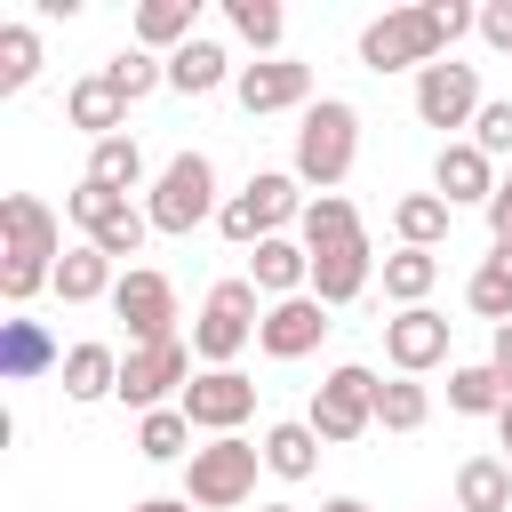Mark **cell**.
<instances>
[{
  "mask_svg": "<svg viewBox=\"0 0 512 512\" xmlns=\"http://www.w3.org/2000/svg\"><path fill=\"white\" fill-rule=\"evenodd\" d=\"M88 184H104V192H136L144 184V144L136 136H104V144H88Z\"/></svg>",
  "mask_w": 512,
  "mask_h": 512,
  "instance_id": "cell-31",
  "label": "cell"
},
{
  "mask_svg": "<svg viewBox=\"0 0 512 512\" xmlns=\"http://www.w3.org/2000/svg\"><path fill=\"white\" fill-rule=\"evenodd\" d=\"M296 240H304V256H312V296H320L328 312L352 304V296L376 280V264H384V256L368 248V224H360V208H352L344 192H312Z\"/></svg>",
  "mask_w": 512,
  "mask_h": 512,
  "instance_id": "cell-1",
  "label": "cell"
},
{
  "mask_svg": "<svg viewBox=\"0 0 512 512\" xmlns=\"http://www.w3.org/2000/svg\"><path fill=\"white\" fill-rule=\"evenodd\" d=\"M56 264H64L56 208L32 192H8L0 200V296H8V312H24L40 288H56Z\"/></svg>",
  "mask_w": 512,
  "mask_h": 512,
  "instance_id": "cell-3",
  "label": "cell"
},
{
  "mask_svg": "<svg viewBox=\"0 0 512 512\" xmlns=\"http://www.w3.org/2000/svg\"><path fill=\"white\" fill-rule=\"evenodd\" d=\"M464 32H480V8H464V0L384 8L376 24H360V64H368V72H424V64H440Z\"/></svg>",
  "mask_w": 512,
  "mask_h": 512,
  "instance_id": "cell-2",
  "label": "cell"
},
{
  "mask_svg": "<svg viewBox=\"0 0 512 512\" xmlns=\"http://www.w3.org/2000/svg\"><path fill=\"white\" fill-rule=\"evenodd\" d=\"M488 360H496V368H504V376H512V320H504V328H496V336H488Z\"/></svg>",
  "mask_w": 512,
  "mask_h": 512,
  "instance_id": "cell-41",
  "label": "cell"
},
{
  "mask_svg": "<svg viewBox=\"0 0 512 512\" xmlns=\"http://www.w3.org/2000/svg\"><path fill=\"white\" fill-rule=\"evenodd\" d=\"M112 312L128 320V344H168L176 336V280L152 264H128L112 288Z\"/></svg>",
  "mask_w": 512,
  "mask_h": 512,
  "instance_id": "cell-13",
  "label": "cell"
},
{
  "mask_svg": "<svg viewBox=\"0 0 512 512\" xmlns=\"http://www.w3.org/2000/svg\"><path fill=\"white\" fill-rule=\"evenodd\" d=\"M448 408L456 416H504L512 408V376L496 360H464V368H448Z\"/></svg>",
  "mask_w": 512,
  "mask_h": 512,
  "instance_id": "cell-22",
  "label": "cell"
},
{
  "mask_svg": "<svg viewBox=\"0 0 512 512\" xmlns=\"http://www.w3.org/2000/svg\"><path fill=\"white\" fill-rule=\"evenodd\" d=\"M480 40H488L496 56H512V0H488V8H480Z\"/></svg>",
  "mask_w": 512,
  "mask_h": 512,
  "instance_id": "cell-39",
  "label": "cell"
},
{
  "mask_svg": "<svg viewBox=\"0 0 512 512\" xmlns=\"http://www.w3.org/2000/svg\"><path fill=\"white\" fill-rule=\"evenodd\" d=\"M128 512H200L192 496H144V504H128Z\"/></svg>",
  "mask_w": 512,
  "mask_h": 512,
  "instance_id": "cell-42",
  "label": "cell"
},
{
  "mask_svg": "<svg viewBox=\"0 0 512 512\" xmlns=\"http://www.w3.org/2000/svg\"><path fill=\"white\" fill-rule=\"evenodd\" d=\"M56 376H64V400H80V408L88 400H112L120 392V352L112 344H72Z\"/></svg>",
  "mask_w": 512,
  "mask_h": 512,
  "instance_id": "cell-24",
  "label": "cell"
},
{
  "mask_svg": "<svg viewBox=\"0 0 512 512\" xmlns=\"http://www.w3.org/2000/svg\"><path fill=\"white\" fill-rule=\"evenodd\" d=\"M176 408L192 416V432L224 440V432H240V424L256 416V384H248L240 368H200V376L184 384V400H176Z\"/></svg>",
  "mask_w": 512,
  "mask_h": 512,
  "instance_id": "cell-14",
  "label": "cell"
},
{
  "mask_svg": "<svg viewBox=\"0 0 512 512\" xmlns=\"http://www.w3.org/2000/svg\"><path fill=\"white\" fill-rule=\"evenodd\" d=\"M496 184H504V176H496V160H488L472 136H464V144H456V136L440 144V160H432V192H440L448 208H488Z\"/></svg>",
  "mask_w": 512,
  "mask_h": 512,
  "instance_id": "cell-18",
  "label": "cell"
},
{
  "mask_svg": "<svg viewBox=\"0 0 512 512\" xmlns=\"http://www.w3.org/2000/svg\"><path fill=\"white\" fill-rule=\"evenodd\" d=\"M448 512H456V504H448Z\"/></svg>",
  "mask_w": 512,
  "mask_h": 512,
  "instance_id": "cell-46",
  "label": "cell"
},
{
  "mask_svg": "<svg viewBox=\"0 0 512 512\" xmlns=\"http://www.w3.org/2000/svg\"><path fill=\"white\" fill-rule=\"evenodd\" d=\"M376 272H384V296H392L400 312H416V304L440 288V248H392Z\"/></svg>",
  "mask_w": 512,
  "mask_h": 512,
  "instance_id": "cell-26",
  "label": "cell"
},
{
  "mask_svg": "<svg viewBox=\"0 0 512 512\" xmlns=\"http://www.w3.org/2000/svg\"><path fill=\"white\" fill-rule=\"evenodd\" d=\"M184 384H192V344H184V336H168V344H128L112 400H128L136 416H152V408H176Z\"/></svg>",
  "mask_w": 512,
  "mask_h": 512,
  "instance_id": "cell-10",
  "label": "cell"
},
{
  "mask_svg": "<svg viewBox=\"0 0 512 512\" xmlns=\"http://www.w3.org/2000/svg\"><path fill=\"white\" fill-rule=\"evenodd\" d=\"M464 304H472L488 328H504V320H512V240H496V248L480 256V272L464 280Z\"/></svg>",
  "mask_w": 512,
  "mask_h": 512,
  "instance_id": "cell-29",
  "label": "cell"
},
{
  "mask_svg": "<svg viewBox=\"0 0 512 512\" xmlns=\"http://www.w3.org/2000/svg\"><path fill=\"white\" fill-rule=\"evenodd\" d=\"M248 280H256V296L264 304H288V296H304L312 288V256H304V240H256L248 248Z\"/></svg>",
  "mask_w": 512,
  "mask_h": 512,
  "instance_id": "cell-19",
  "label": "cell"
},
{
  "mask_svg": "<svg viewBox=\"0 0 512 512\" xmlns=\"http://www.w3.org/2000/svg\"><path fill=\"white\" fill-rule=\"evenodd\" d=\"M448 312H432V304H416V312H392L384 320V360H392V376H424V368H440L448 360Z\"/></svg>",
  "mask_w": 512,
  "mask_h": 512,
  "instance_id": "cell-17",
  "label": "cell"
},
{
  "mask_svg": "<svg viewBox=\"0 0 512 512\" xmlns=\"http://www.w3.org/2000/svg\"><path fill=\"white\" fill-rule=\"evenodd\" d=\"M448 200L440 192H408V200H392V232H400V248H440L448 240Z\"/></svg>",
  "mask_w": 512,
  "mask_h": 512,
  "instance_id": "cell-32",
  "label": "cell"
},
{
  "mask_svg": "<svg viewBox=\"0 0 512 512\" xmlns=\"http://www.w3.org/2000/svg\"><path fill=\"white\" fill-rule=\"evenodd\" d=\"M256 464H264V448L240 440V432H224V440L192 448V464H184V496H192L200 512H232V504L256 496Z\"/></svg>",
  "mask_w": 512,
  "mask_h": 512,
  "instance_id": "cell-8",
  "label": "cell"
},
{
  "mask_svg": "<svg viewBox=\"0 0 512 512\" xmlns=\"http://www.w3.org/2000/svg\"><path fill=\"white\" fill-rule=\"evenodd\" d=\"M264 472H280V480H312L320 472V432L296 416V424H264Z\"/></svg>",
  "mask_w": 512,
  "mask_h": 512,
  "instance_id": "cell-27",
  "label": "cell"
},
{
  "mask_svg": "<svg viewBox=\"0 0 512 512\" xmlns=\"http://www.w3.org/2000/svg\"><path fill=\"white\" fill-rule=\"evenodd\" d=\"M144 216H152V232H168V240H184L192 224L224 216V200H216V160H208V152H176V160L160 168Z\"/></svg>",
  "mask_w": 512,
  "mask_h": 512,
  "instance_id": "cell-7",
  "label": "cell"
},
{
  "mask_svg": "<svg viewBox=\"0 0 512 512\" xmlns=\"http://www.w3.org/2000/svg\"><path fill=\"white\" fill-rule=\"evenodd\" d=\"M424 416H432V392H424L416 376L376 384V424H384V432H424Z\"/></svg>",
  "mask_w": 512,
  "mask_h": 512,
  "instance_id": "cell-35",
  "label": "cell"
},
{
  "mask_svg": "<svg viewBox=\"0 0 512 512\" xmlns=\"http://www.w3.org/2000/svg\"><path fill=\"white\" fill-rule=\"evenodd\" d=\"M40 80V32L32 24H0V88H32Z\"/></svg>",
  "mask_w": 512,
  "mask_h": 512,
  "instance_id": "cell-36",
  "label": "cell"
},
{
  "mask_svg": "<svg viewBox=\"0 0 512 512\" xmlns=\"http://www.w3.org/2000/svg\"><path fill=\"white\" fill-rule=\"evenodd\" d=\"M496 440H504V464H512V408L496 416Z\"/></svg>",
  "mask_w": 512,
  "mask_h": 512,
  "instance_id": "cell-44",
  "label": "cell"
},
{
  "mask_svg": "<svg viewBox=\"0 0 512 512\" xmlns=\"http://www.w3.org/2000/svg\"><path fill=\"white\" fill-rule=\"evenodd\" d=\"M224 80H240V72H232V56H224L208 32H200V40H184V48L168 56V88H176V96H216Z\"/></svg>",
  "mask_w": 512,
  "mask_h": 512,
  "instance_id": "cell-23",
  "label": "cell"
},
{
  "mask_svg": "<svg viewBox=\"0 0 512 512\" xmlns=\"http://www.w3.org/2000/svg\"><path fill=\"white\" fill-rule=\"evenodd\" d=\"M480 104H488V96H480V72H472V64L440 56V64L416 72V120H424V128H440V136H448V128H472Z\"/></svg>",
  "mask_w": 512,
  "mask_h": 512,
  "instance_id": "cell-12",
  "label": "cell"
},
{
  "mask_svg": "<svg viewBox=\"0 0 512 512\" xmlns=\"http://www.w3.org/2000/svg\"><path fill=\"white\" fill-rule=\"evenodd\" d=\"M488 232H496V240H512V176H504V184H496V200H488Z\"/></svg>",
  "mask_w": 512,
  "mask_h": 512,
  "instance_id": "cell-40",
  "label": "cell"
},
{
  "mask_svg": "<svg viewBox=\"0 0 512 512\" xmlns=\"http://www.w3.org/2000/svg\"><path fill=\"white\" fill-rule=\"evenodd\" d=\"M104 80H112V88L136 104V96H152V88L168 80V56H152V48H120V56L104 64Z\"/></svg>",
  "mask_w": 512,
  "mask_h": 512,
  "instance_id": "cell-37",
  "label": "cell"
},
{
  "mask_svg": "<svg viewBox=\"0 0 512 512\" xmlns=\"http://www.w3.org/2000/svg\"><path fill=\"white\" fill-rule=\"evenodd\" d=\"M184 40H200V0H144L136 8V48H184Z\"/></svg>",
  "mask_w": 512,
  "mask_h": 512,
  "instance_id": "cell-30",
  "label": "cell"
},
{
  "mask_svg": "<svg viewBox=\"0 0 512 512\" xmlns=\"http://www.w3.org/2000/svg\"><path fill=\"white\" fill-rule=\"evenodd\" d=\"M256 512H296V504H256Z\"/></svg>",
  "mask_w": 512,
  "mask_h": 512,
  "instance_id": "cell-45",
  "label": "cell"
},
{
  "mask_svg": "<svg viewBox=\"0 0 512 512\" xmlns=\"http://www.w3.org/2000/svg\"><path fill=\"white\" fill-rule=\"evenodd\" d=\"M136 456L144 464H192V416L184 408H152L136 424Z\"/></svg>",
  "mask_w": 512,
  "mask_h": 512,
  "instance_id": "cell-33",
  "label": "cell"
},
{
  "mask_svg": "<svg viewBox=\"0 0 512 512\" xmlns=\"http://www.w3.org/2000/svg\"><path fill=\"white\" fill-rule=\"evenodd\" d=\"M304 424L320 432V448H344V440H360V432L376 424V368H360V360L328 368V376L312 384V408H304Z\"/></svg>",
  "mask_w": 512,
  "mask_h": 512,
  "instance_id": "cell-9",
  "label": "cell"
},
{
  "mask_svg": "<svg viewBox=\"0 0 512 512\" xmlns=\"http://www.w3.org/2000/svg\"><path fill=\"white\" fill-rule=\"evenodd\" d=\"M456 512H512V464L504 456H464L456 464Z\"/></svg>",
  "mask_w": 512,
  "mask_h": 512,
  "instance_id": "cell-28",
  "label": "cell"
},
{
  "mask_svg": "<svg viewBox=\"0 0 512 512\" xmlns=\"http://www.w3.org/2000/svg\"><path fill=\"white\" fill-rule=\"evenodd\" d=\"M232 96H240L248 120H264V112H296V104H312V64H296V56H256V64H240Z\"/></svg>",
  "mask_w": 512,
  "mask_h": 512,
  "instance_id": "cell-15",
  "label": "cell"
},
{
  "mask_svg": "<svg viewBox=\"0 0 512 512\" xmlns=\"http://www.w3.org/2000/svg\"><path fill=\"white\" fill-rule=\"evenodd\" d=\"M112 288H120V264H112L104 248H88V240L64 248V264H56V296H64V304H96V296H112Z\"/></svg>",
  "mask_w": 512,
  "mask_h": 512,
  "instance_id": "cell-25",
  "label": "cell"
},
{
  "mask_svg": "<svg viewBox=\"0 0 512 512\" xmlns=\"http://www.w3.org/2000/svg\"><path fill=\"white\" fill-rule=\"evenodd\" d=\"M64 216H72V224L88 232V248H104L112 264H128V256L144 248V232H152V216H144L136 200H120V192H104V184H88V176L64 192Z\"/></svg>",
  "mask_w": 512,
  "mask_h": 512,
  "instance_id": "cell-11",
  "label": "cell"
},
{
  "mask_svg": "<svg viewBox=\"0 0 512 512\" xmlns=\"http://www.w3.org/2000/svg\"><path fill=\"white\" fill-rule=\"evenodd\" d=\"M48 368H64L56 336H48L40 320L8 312V320H0V376H8V384H32V376H48Z\"/></svg>",
  "mask_w": 512,
  "mask_h": 512,
  "instance_id": "cell-20",
  "label": "cell"
},
{
  "mask_svg": "<svg viewBox=\"0 0 512 512\" xmlns=\"http://www.w3.org/2000/svg\"><path fill=\"white\" fill-rule=\"evenodd\" d=\"M304 184H296V168H256L232 200H224V216H216V232L232 240V248H256V240H280L288 224H304Z\"/></svg>",
  "mask_w": 512,
  "mask_h": 512,
  "instance_id": "cell-5",
  "label": "cell"
},
{
  "mask_svg": "<svg viewBox=\"0 0 512 512\" xmlns=\"http://www.w3.org/2000/svg\"><path fill=\"white\" fill-rule=\"evenodd\" d=\"M320 512H376V504H360V496H328Z\"/></svg>",
  "mask_w": 512,
  "mask_h": 512,
  "instance_id": "cell-43",
  "label": "cell"
},
{
  "mask_svg": "<svg viewBox=\"0 0 512 512\" xmlns=\"http://www.w3.org/2000/svg\"><path fill=\"white\" fill-rule=\"evenodd\" d=\"M336 320H328V304L304 288V296H288V304H264V328H256V352L264 360H304V352H320V336H328Z\"/></svg>",
  "mask_w": 512,
  "mask_h": 512,
  "instance_id": "cell-16",
  "label": "cell"
},
{
  "mask_svg": "<svg viewBox=\"0 0 512 512\" xmlns=\"http://www.w3.org/2000/svg\"><path fill=\"white\" fill-rule=\"evenodd\" d=\"M352 160H360V112H352L344 96L304 104V120H296V184L336 192V184L352 176Z\"/></svg>",
  "mask_w": 512,
  "mask_h": 512,
  "instance_id": "cell-4",
  "label": "cell"
},
{
  "mask_svg": "<svg viewBox=\"0 0 512 512\" xmlns=\"http://www.w3.org/2000/svg\"><path fill=\"white\" fill-rule=\"evenodd\" d=\"M472 144H480L488 160H504V152H512V104H504V96H488V104H480V120H472Z\"/></svg>",
  "mask_w": 512,
  "mask_h": 512,
  "instance_id": "cell-38",
  "label": "cell"
},
{
  "mask_svg": "<svg viewBox=\"0 0 512 512\" xmlns=\"http://www.w3.org/2000/svg\"><path fill=\"white\" fill-rule=\"evenodd\" d=\"M224 16H232V32H240L256 56H280V40H288V16H280V0H224Z\"/></svg>",
  "mask_w": 512,
  "mask_h": 512,
  "instance_id": "cell-34",
  "label": "cell"
},
{
  "mask_svg": "<svg viewBox=\"0 0 512 512\" xmlns=\"http://www.w3.org/2000/svg\"><path fill=\"white\" fill-rule=\"evenodd\" d=\"M64 120H72V128H88V144H104V136H128V96H120L104 72H88V80H72V96H64Z\"/></svg>",
  "mask_w": 512,
  "mask_h": 512,
  "instance_id": "cell-21",
  "label": "cell"
},
{
  "mask_svg": "<svg viewBox=\"0 0 512 512\" xmlns=\"http://www.w3.org/2000/svg\"><path fill=\"white\" fill-rule=\"evenodd\" d=\"M256 328H264V296H256V280H216L208 304H200V320H192V360L232 368V360L256 344Z\"/></svg>",
  "mask_w": 512,
  "mask_h": 512,
  "instance_id": "cell-6",
  "label": "cell"
}]
</instances>
